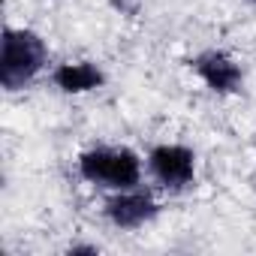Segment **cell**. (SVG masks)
<instances>
[{"label":"cell","instance_id":"obj_8","mask_svg":"<svg viewBox=\"0 0 256 256\" xmlns=\"http://www.w3.org/2000/svg\"><path fill=\"white\" fill-rule=\"evenodd\" d=\"M66 253H70V256H96V253H100V244H84V241H78V244H70Z\"/></svg>","mask_w":256,"mask_h":256},{"label":"cell","instance_id":"obj_4","mask_svg":"<svg viewBox=\"0 0 256 256\" xmlns=\"http://www.w3.org/2000/svg\"><path fill=\"white\" fill-rule=\"evenodd\" d=\"M160 202L151 190L130 187V190H112V196L102 202V217L114 229H142L151 220H157Z\"/></svg>","mask_w":256,"mask_h":256},{"label":"cell","instance_id":"obj_3","mask_svg":"<svg viewBox=\"0 0 256 256\" xmlns=\"http://www.w3.org/2000/svg\"><path fill=\"white\" fill-rule=\"evenodd\" d=\"M148 175L169 193H181L196 181V151L178 142H160L148 151Z\"/></svg>","mask_w":256,"mask_h":256},{"label":"cell","instance_id":"obj_6","mask_svg":"<svg viewBox=\"0 0 256 256\" xmlns=\"http://www.w3.org/2000/svg\"><path fill=\"white\" fill-rule=\"evenodd\" d=\"M52 84L60 90V94H70V96H82V94H94L106 84V72L100 64L94 60H66V64H58L52 70Z\"/></svg>","mask_w":256,"mask_h":256},{"label":"cell","instance_id":"obj_7","mask_svg":"<svg viewBox=\"0 0 256 256\" xmlns=\"http://www.w3.org/2000/svg\"><path fill=\"white\" fill-rule=\"evenodd\" d=\"M108 6L124 18H136L142 12V6H145V0H108Z\"/></svg>","mask_w":256,"mask_h":256},{"label":"cell","instance_id":"obj_5","mask_svg":"<svg viewBox=\"0 0 256 256\" xmlns=\"http://www.w3.org/2000/svg\"><path fill=\"white\" fill-rule=\"evenodd\" d=\"M196 78L217 96H235L244 88V66L223 48H205L190 60Z\"/></svg>","mask_w":256,"mask_h":256},{"label":"cell","instance_id":"obj_9","mask_svg":"<svg viewBox=\"0 0 256 256\" xmlns=\"http://www.w3.org/2000/svg\"><path fill=\"white\" fill-rule=\"evenodd\" d=\"M247 4H250V6H256V0H247Z\"/></svg>","mask_w":256,"mask_h":256},{"label":"cell","instance_id":"obj_2","mask_svg":"<svg viewBox=\"0 0 256 256\" xmlns=\"http://www.w3.org/2000/svg\"><path fill=\"white\" fill-rule=\"evenodd\" d=\"M78 175L102 190H130L142 184L145 163L126 145H94L84 148L76 160Z\"/></svg>","mask_w":256,"mask_h":256},{"label":"cell","instance_id":"obj_1","mask_svg":"<svg viewBox=\"0 0 256 256\" xmlns=\"http://www.w3.org/2000/svg\"><path fill=\"white\" fill-rule=\"evenodd\" d=\"M48 42L34 28H4L0 36V84L6 94L24 90L48 66Z\"/></svg>","mask_w":256,"mask_h":256}]
</instances>
